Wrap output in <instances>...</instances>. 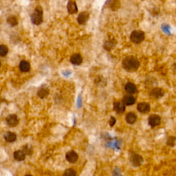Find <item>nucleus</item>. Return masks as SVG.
Masks as SVG:
<instances>
[{
	"mask_svg": "<svg viewBox=\"0 0 176 176\" xmlns=\"http://www.w3.org/2000/svg\"><path fill=\"white\" fill-rule=\"evenodd\" d=\"M89 17H90V14L88 12H81L77 17V21L79 24L85 25L89 19Z\"/></svg>",
	"mask_w": 176,
	"mask_h": 176,
	"instance_id": "obj_10",
	"label": "nucleus"
},
{
	"mask_svg": "<svg viewBox=\"0 0 176 176\" xmlns=\"http://www.w3.org/2000/svg\"><path fill=\"white\" fill-rule=\"evenodd\" d=\"M114 110L116 113L123 114L125 111V106L122 102H115L114 103Z\"/></svg>",
	"mask_w": 176,
	"mask_h": 176,
	"instance_id": "obj_14",
	"label": "nucleus"
},
{
	"mask_svg": "<svg viewBox=\"0 0 176 176\" xmlns=\"http://www.w3.org/2000/svg\"><path fill=\"white\" fill-rule=\"evenodd\" d=\"M43 20V9L41 6H38L34 9V11L31 15L32 23L34 25H40Z\"/></svg>",
	"mask_w": 176,
	"mask_h": 176,
	"instance_id": "obj_2",
	"label": "nucleus"
},
{
	"mask_svg": "<svg viewBox=\"0 0 176 176\" xmlns=\"http://www.w3.org/2000/svg\"><path fill=\"white\" fill-rule=\"evenodd\" d=\"M76 173L72 168H68L65 171L63 176H76Z\"/></svg>",
	"mask_w": 176,
	"mask_h": 176,
	"instance_id": "obj_25",
	"label": "nucleus"
},
{
	"mask_svg": "<svg viewBox=\"0 0 176 176\" xmlns=\"http://www.w3.org/2000/svg\"><path fill=\"white\" fill-rule=\"evenodd\" d=\"M161 123V118L158 115H151L148 118V123L152 127H155L160 125Z\"/></svg>",
	"mask_w": 176,
	"mask_h": 176,
	"instance_id": "obj_4",
	"label": "nucleus"
},
{
	"mask_svg": "<svg viewBox=\"0 0 176 176\" xmlns=\"http://www.w3.org/2000/svg\"><path fill=\"white\" fill-rule=\"evenodd\" d=\"M116 121V118L114 117H113V116H111L110 120V125L111 126V127H113V126L115 125Z\"/></svg>",
	"mask_w": 176,
	"mask_h": 176,
	"instance_id": "obj_27",
	"label": "nucleus"
},
{
	"mask_svg": "<svg viewBox=\"0 0 176 176\" xmlns=\"http://www.w3.org/2000/svg\"><path fill=\"white\" fill-rule=\"evenodd\" d=\"M4 137L6 141L8 142H13L17 139L16 133L12 132V131H7V132L4 134Z\"/></svg>",
	"mask_w": 176,
	"mask_h": 176,
	"instance_id": "obj_15",
	"label": "nucleus"
},
{
	"mask_svg": "<svg viewBox=\"0 0 176 176\" xmlns=\"http://www.w3.org/2000/svg\"><path fill=\"white\" fill-rule=\"evenodd\" d=\"M6 123L9 127H14L18 125L19 120L17 116L15 114H10L6 118Z\"/></svg>",
	"mask_w": 176,
	"mask_h": 176,
	"instance_id": "obj_5",
	"label": "nucleus"
},
{
	"mask_svg": "<svg viewBox=\"0 0 176 176\" xmlns=\"http://www.w3.org/2000/svg\"><path fill=\"white\" fill-rule=\"evenodd\" d=\"M174 68H176V63L174 64Z\"/></svg>",
	"mask_w": 176,
	"mask_h": 176,
	"instance_id": "obj_29",
	"label": "nucleus"
},
{
	"mask_svg": "<svg viewBox=\"0 0 176 176\" xmlns=\"http://www.w3.org/2000/svg\"><path fill=\"white\" fill-rule=\"evenodd\" d=\"M14 158L17 161H22L26 158V155L25 153L22 152V150H18L16 151L14 153Z\"/></svg>",
	"mask_w": 176,
	"mask_h": 176,
	"instance_id": "obj_19",
	"label": "nucleus"
},
{
	"mask_svg": "<svg viewBox=\"0 0 176 176\" xmlns=\"http://www.w3.org/2000/svg\"><path fill=\"white\" fill-rule=\"evenodd\" d=\"M165 94V91L162 90V88H153L152 90V91H150V96L153 98H160L161 97H162Z\"/></svg>",
	"mask_w": 176,
	"mask_h": 176,
	"instance_id": "obj_7",
	"label": "nucleus"
},
{
	"mask_svg": "<svg viewBox=\"0 0 176 176\" xmlns=\"http://www.w3.org/2000/svg\"><path fill=\"white\" fill-rule=\"evenodd\" d=\"M22 152L25 153V155H30L33 152V147H32L30 145H26L23 147V150H22Z\"/></svg>",
	"mask_w": 176,
	"mask_h": 176,
	"instance_id": "obj_23",
	"label": "nucleus"
},
{
	"mask_svg": "<svg viewBox=\"0 0 176 176\" xmlns=\"http://www.w3.org/2000/svg\"><path fill=\"white\" fill-rule=\"evenodd\" d=\"M145 38V35L144 32L141 30H134L131 34L130 39L133 43H140L144 41Z\"/></svg>",
	"mask_w": 176,
	"mask_h": 176,
	"instance_id": "obj_3",
	"label": "nucleus"
},
{
	"mask_svg": "<svg viewBox=\"0 0 176 176\" xmlns=\"http://www.w3.org/2000/svg\"><path fill=\"white\" fill-rule=\"evenodd\" d=\"M0 67H1V61H0Z\"/></svg>",
	"mask_w": 176,
	"mask_h": 176,
	"instance_id": "obj_31",
	"label": "nucleus"
},
{
	"mask_svg": "<svg viewBox=\"0 0 176 176\" xmlns=\"http://www.w3.org/2000/svg\"><path fill=\"white\" fill-rule=\"evenodd\" d=\"M7 22L11 26H16L18 25V19H17V17L14 15L8 17V19H7Z\"/></svg>",
	"mask_w": 176,
	"mask_h": 176,
	"instance_id": "obj_22",
	"label": "nucleus"
},
{
	"mask_svg": "<svg viewBox=\"0 0 176 176\" xmlns=\"http://www.w3.org/2000/svg\"><path fill=\"white\" fill-rule=\"evenodd\" d=\"M175 142H176V137H174V136H171L167 139V145L170 147H174L175 145Z\"/></svg>",
	"mask_w": 176,
	"mask_h": 176,
	"instance_id": "obj_26",
	"label": "nucleus"
},
{
	"mask_svg": "<svg viewBox=\"0 0 176 176\" xmlns=\"http://www.w3.org/2000/svg\"><path fill=\"white\" fill-rule=\"evenodd\" d=\"M136 102V98L135 97H133L132 95H130V94H128V95H125L123 98V103L125 105L127 106H131L133 105V104Z\"/></svg>",
	"mask_w": 176,
	"mask_h": 176,
	"instance_id": "obj_12",
	"label": "nucleus"
},
{
	"mask_svg": "<svg viewBox=\"0 0 176 176\" xmlns=\"http://www.w3.org/2000/svg\"><path fill=\"white\" fill-rule=\"evenodd\" d=\"M8 53V48L5 45H0V56H5Z\"/></svg>",
	"mask_w": 176,
	"mask_h": 176,
	"instance_id": "obj_24",
	"label": "nucleus"
},
{
	"mask_svg": "<svg viewBox=\"0 0 176 176\" xmlns=\"http://www.w3.org/2000/svg\"><path fill=\"white\" fill-rule=\"evenodd\" d=\"M67 8H68V11L70 14H76V12H78V7L76 3L74 1H70L68 3V6H67Z\"/></svg>",
	"mask_w": 176,
	"mask_h": 176,
	"instance_id": "obj_13",
	"label": "nucleus"
},
{
	"mask_svg": "<svg viewBox=\"0 0 176 176\" xmlns=\"http://www.w3.org/2000/svg\"><path fill=\"white\" fill-rule=\"evenodd\" d=\"M116 43L114 42V39L112 40H107V41L105 42V43H104V48H105L106 50H111V49H112L115 46V44Z\"/></svg>",
	"mask_w": 176,
	"mask_h": 176,
	"instance_id": "obj_21",
	"label": "nucleus"
},
{
	"mask_svg": "<svg viewBox=\"0 0 176 176\" xmlns=\"http://www.w3.org/2000/svg\"><path fill=\"white\" fill-rule=\"evenodd\" d=\"M2 101H3V100H2V99H0V103H1Z\"/></svg>",
	"mask_w": 176,
	"mask_h": 176,
	"instance_id": "obj_28",
	"label": "nucleus"
},
{
	"mask_svg": "<svg viewBox=\"0 0 176 176\" xmlns=\"http://www.w3.org/2000/svg\"><path fill=\"white\" fill-rule=\"evenodd\" d=\"M151 107L149 103L142 102V103H139L137 105V110L138 111L142 114H147L150 111Z\"/></svg>",
	"mask_w": 176,
	"mask_h": 176,
	"instance_id": "obj_6",
	"label": "nucleus"
},
{
	"mask_svg": "<svg viewBox=\"0 0 176 176\" xmlns=\"http://www.w3.org/2000/svg\"><path fill=\"white\" fill-rule=\"evenodd\" d=\"M66 158L69 162L74 163L78 160V155L77 153L75 152H74V151H70V152H68L66 153Z\"/></svg>",
	"mask_w": 176,
	"mask_h": 176,
	"instance_id": "obj_9",
	"label": "nucleus"
},
{
	"mask_svg": "<svg viewBox=\"0 0 176 176\" xmlns=\"http://www.w3.org/2000/svg\"><path fill=\"white\" fill-rule=\"evenodd\" d=\"M125 120L127 121L128 124L130 125H133L136 123V120H137V116L135 113L133 112H129L127 115H126Z\"/></svg>",
	"mask_w": 176,
	"mask_h": 176,
	"instance_id": "obj_18",
	"label": "nucleus"
},
{
	"mask_svg": "<svg viewBox=\"0 0 176 176\" xmlns=\"http://www.w3.org/2000/svg\"><path fill=\"white\" fill-rule=\"evenodd\" d=\"M70 62L73 65L79 66L82 63L83 58L80 54H74L71 56L70 57Z\"/></svg>",
	"mask_w": 176,
	"mask_h": 176,
	"instance_id": "obj_11",
	"label": "nucleus"
},
{
	"mask_svg": "<svg viewBox=\"0 0 176 176\" xmlns=\"http://www.w3.org/2000/svg\"><path fill=\"white\" fill-rule=\"evenodd\" d=\"M131 162L135 167H139L143 162V158L141 155L138 154H133L131 156Z\"/></svg>",
	"mask_w": 176,
	"mask_h": 176,
	"instance_id": "obj_8",
	"label": "nucleus"
},
{
	"mask_svg": "<svg viewBox=\"0 0 176 176\" xmlns=\"http://www.w3.org/2000/svg\"><path fill=\"white\" fill-rule=\"evenodd\" d=\"M26 176H33V175H26Z\"/></svg>",
	"mask_w": 176,
	"mask_h": 176,
	"instance_id": "obj_30",
	"label": "nucleus"
},
{
	"mask_svg": "<svg viewBox=\"0 0 176 176\" xmlns=\"http://www.w3.org/2000/svg\"><path fill=\"white\" fill-rule=\"evenodd\" d=\"M140 61L138 59L133 56H128L123 59L122 66L125 70L130 72H133L138 70L140 67Z\"/></svg>",
	"mask_w": 176,
	"mask_h": 176,
	"instance_id": "obj_1",
	"label": "nucleus"
},
{
	"mask_svg": "<svg viewBox=\"0 0 176 176\" xmlns=\"http://www.w3.org/2000/svg\"><path fill=\"white\" fill-rule=\"evenodd\" d=\"M19 69L22 72H28L30 70V64L27 61H21L19 64Z\"/></svg>",
	"mask_w": 176,
	"mask_h": 176,
	"instance_id": "obj_17",
	"label": "nucleus"
},
{
	"mask_svg": "<svg viewBox=\"0 0 176 176\" xmlns=\"http://www.w3.org/2000/svg\"><path fill=\"white\" fill-rule=\"evenodd\" d=\"M50 94V91L48 88H42L37 92V95L40 98H44L47 97Z\"/></svg>",
	"mask_w": 176,
	"mask_h": 176,
	"instance_id": "obj_20",
	"label": "nucleus"
},
{
	"mask_svg": "<svg viewBox=\"0 0 176 176\" xmlns=\"http://www.w3.org/2000/svg\"><path fill=\"white\" fill-rule=\"evenodd\" d=\"M125 90L128 94H130L131 95V94H135L137 91V88H136L135 84L129 82L125 85Z\"/></svg>",
	"mask_w": 176,
	"mask_h": 176,
	"instance_id": "obj_16",
	"label": "nucleus"
}]
</instances>
